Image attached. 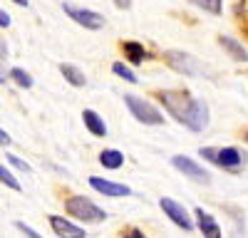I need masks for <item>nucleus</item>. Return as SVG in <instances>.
Wrapping results in <instances>:
<instances>
[{
	"instance_id": "1",
	"label": "nucleus",
	"mask_w": 248,
	"mask_h": 238,
	"mask_svg": "<svg viewBox=\"0 0 248 238\" xmlns=\"http://www.w3.org/2000/svg\"><path fill=\"white\" fill-rule=\"evenodd\" d=\"M159 102L176 122L189 127L191 132H203L209 127V104L191 97L189 92H159Z\"/></svg>"
},
{
	"instance_id": "2",
	"label": "nucleus",
	"mask_w": 248,
	"mask_h": 238,
	"mask_svg": "<svg viewBox=\"0 0 248 238\" xmlns=\"http://www.w3.org/2000/svg\"><path fill=\"white\" fill-rule=\"evenodd\" d=\"M65 208H67L70 216L79 218V221H85V223H99L107 218V211H102L97 204H92L85 196H70L65 201Z\"/></svg>"
},
{
	"instance_id": "3",
	"label": "nucleus",
	"mask_w": 248,
	"mask_h": 238,
	"mask_svg": "<svg viewBox=\"0 0 248 238\" xmlns=\"http://www.w3.org/2000/svg\"><path fill=\"white\" fill-rule=\"evenodd\" d=\"M201 156H206L209 162H214L216 166H221L226 171H238L246 164V154H241L236 147H223V149L201 147Z\"/></svg>"
},
{
	"instance_id": "4",
	"label": "nucleus",
	"mask_w": 248,
	"mask_h": 238,
	"mask_svg": "<svg viewBox=\"0 0 248 238\" xmlns=\"http://www.w3.org/2000/svg\"><path fill=\"white\" fill-rule=\"evenodd\" d=\"M124 104L129 107V112H132V117L137 119V122H141V124H164L161 112L152 102H147V99H141L137 94H124Z\"/></svg>"
},
{
	"instance_id": "5",
	"label": "nucleus",
	"mask_w": 248,
	"mask_h": 238,
	"mask_svg": "<svg viewBox=\"0 0 248 238\" xmlns=\"http://www.w3.org/2000/svg\"><path fill=\"white\" fill-rule=\"evenodd\" d=\"M171 166H174V169H179L184 176H189V178H194V181H199V184H211V174L206 171L203 166H199V164L194 162V159L184 156V154L171 156Z\"/></svg>"
},
{
	"instance_id": "6",
	"label": "nucleus",
	"mask_w": 248,
	"mask_h": 238,
	"mask_svg": "<svg viewBox=\"0 0 248 238\" xmlns=\"http://www.w3.org/2000/svg\"><path fill=\"white\" fill-rule=\"evenodd\" d=\"M62 10H65L77 25H82V28H87V30H99V28H105V17H102L99 13H94V10H87V8H75V5H70V3H65L62 5Z\"/></svg>"
},
{
	"instance_id": "7",
	"label": "nucleus",
	"mask_w": 248,
	"mask_h": 238,
	"mask_svg": "<svg viewBox=\"0 0 248 238\" xmlns=\"http://www.w3.org/2000/svg\"><path fill=\"white\" fill-rule=\"evenodd\" d=\"M167 60H169V65L181 72V74H189V77H196V74H203V65H199L196 60L191 55H186V52H179V50H171L167 52Z\"/></svg>"
},
{
	"instance_id": "8",
	"label": "nucleus",
	"mask_w": 248,
	"mask_h": 238,
	"mask_svg": "<svg viewBox=\"0 0 248 238\" xmlns=\"http://www.w3.org/2000/svg\"><path fill=\"white\" fill-rule=\"evenodd\" d=\"M159 206H161V211L167 213L171 221L179 226V228H184L186 233L189 231H194V223H191V218H189V213H186V208L181 206V204H176L174 198H161L159 201Z\"/></svg>"
},
{
	"instance_id": "9",
	"label": "nucleus",
	"mask_w": 248,
	"mask_h": 238,
	"mask_svg": "<svg viewBox=\"0 0 248 238\" xmlns=\"http://www.w3.org/2000/svg\"><path fill=\"white\" fill-rule=\"evenodd\" d=\"M90 186L105 196H112V198H119V196H129L132 189L124 186V184H114V181H107V178H99V176H92L90 178Z\"/></svg>"
},
{
	"instance_id": "10",
	"label": "nucleus",
	"mask_w": 248,
	"mask_h": 238,
	"mask_svg": "<svg viewBox=\"0 0 248 238\" xmlns=\"http://www.w3.org/2000/svg\"><path fill=\"white\" fill-rule=\"evenodd\" d=\"M50 226H52V231H55L57 236H70V238H82V236H87L85 228H79V226L65 221L62 216H50Z\"/></svg>"
},
{
	"instance_id": "11",
	"label": "nucleus",
	"mask_w": 248,
	"mask_h": 238,
	"mask_svg": "<svg viewBox=\"0 0 248 238\" xmlns=\"http://www.w3.org/2000/svg\"><path fill=\"white\" fill-rule=\"evenodd\" d=\"M196 218H199V228H201L203 236H209V238H218L221 236V226L216 223V218L209 211L196 208Z\"/></svg>"
},
{
	"instance_id": "12",
	"label": "nucleus",
	"mask_w": 248,
	"mask_h": 238,
	"mask_svg": "<svg viewBox=\"0 0 248 238\" xmlns=\"http://www.w3.org/2000/svg\"><path fill=\"white\" fill-rule=\"evenodd\" d=\"M218 45H221L226 52H229V55L236 60V62H246V60H248V52H246V47L238 43V40L229 37V35H221V37H218Z\"/></svg>"
},
{
	"instance_id": "13",
	"label": "nucleus",
	"mask_w": 248,
	"mask_h": 238,
	"mask_svg": "<svg viewBox=\"0 0 248 238\" xmlns=\"http://www.w3.org/2000/svg\"><path fill=\"white\" fill-rule=\"evenodd\" d=\"M82 119H85V127L94 134V136H107V124L94 109H85L82 112Z\"/></svg>"
},
{
	"instance_id": "14",
	"label": "nucleus",
	"mask_w": 248,
	"mask_h": 238,
	"mask_svg": "<svg viewBox=\"0 0 248 238\" xmlns=\"http://www.w3.org/2000/svg\"><path fill=\"white\" fill-rule=\"evenodd\" d=\"M99 164L105 166V169H119L122 164H124V154L119 151V149H105L99 154Z\"/></svg>"
},
{
	"instance_id": "15",
	"label": "nucleus",
	"mask_w": 248,
	"mask_h": 238,
	"mask_svg": "<svg viewBox=\"0 0 248 238\" xmlns=\"http://www.w3.org/2000/svg\"><path fill=\"white\" fill-rule=\"evenodd\" d=\"M60 72H62V77H65L72 87H85V82H87V77L82 74V70H77L75 65H65V62H62Z\"/></svg>"
},
{
	"instance_id": "16",
	"label": "nucleus",
	"mask_w": 248,
	"mask_h": 238,
	"mask_svg": "<svg viewBox=\"0 0 248 238\" xmlns=\"http://www.w3.org/2000/svg\"><path fill=\"white\" fill-rule=\"evenodd\" d=\"M124 55H127V60L132 65H139V62H144V60L149 57V52L144 50L139 43H124Z\"/></svg>"
},
{
	"instance_id": "17",
	"label": "nucleus",
	"mask_w": 248,
	"mask_h": 238,
	"mask_svg": "<svg viewBox=\"0 0 248 238\" xmlns=\"http://www.w3.org/2000/svg\"><path fill=\"white\" fill-rule=\"evenodd\" d=\"M10 77L15 79V85H20V87H25V89L32 87V77H30L23 67H13V70H10Z\"/></svg>"
},
{
	"instance_id": "18",
	"label": "nucleus",
	"mask_w": 248,
	"mask_h": 238,
	"mask_svg": "<svg viewBox=\"0 0 248 238\" xmlns=\"http://www.w3.org/2000/svg\"><path fill=\"white\" fill-rule=\"evenodd\" d=\"M112 72H114V74H119L122 79H127V82H132V85H137V82H139L137 74H134L127 65H124V62H114V65H112Z\"/></svg>"
},
{
	"instance_id": "19",
	"label": "nucleus",
	"mask_w": 248,
	"mask_h": 238,
	"mask_svg": "<svg viewBox=\"0 0 248 238\" xmlns=\"http://www.w3.org/2000/svg\"><path fill=\"white\" fill-rule=\"evenodd\" d=\"M191 5L206 10V13H214V15H221V0H191Z\"/></svg>"
},
{
	"instance_id": "20",
	"label": "nucleus",
	"mask_w": 248,
	"mask_h": 238,
	"mask_svg": "<svg viewBox=\"0 0 248 238\" xmlns=\"http://www.w3.org/2000/svg\"><path fill=\"white\" fill-rule=\"evenodd\" d=\"M0 181H3L5 186H10V189H15V191H20V181H17V178H15L3 164H0Z\"/></svg>"
},
{
	"instance_id": "21",
	"label": "nucleus",
	"mask_w": 248,
	"mask_h": 238,
	"mask_svg": "<svg viewBox=\"0 0 248 238\" xmlns=\"http://www.w3.org/2000/svg\"><path fill=\"white\" fill-rule=\"evenodd\" d=\"M5 156H8V162H10L15 169H20V171H32V169H30V164H28V162H23L20 156H15V154H5Z\"/></svg>"
},
{
	"instance_id": "22",
	"label": "nucleus",
	"mask_w": 248,
	"mask_h": 238,
	"mask_svg": "<svg viewBox=\"0 0 248 238\" xmlns=\"http://www.w3.org/2000/svg\"><path fill=\"white\" fill-rule=\"evenodd\" d=\"M15 228H17V231H23V233H25V236H30V238H37V236H40V233H37L35 228H30V226H25L23 221H15Z\"/></svg>"
},
{
	"instance_id": "23",
	"label": "nucleus",
	"mask_w": 248,
	"mask_h": 238,
	"mask_svg": "<svg viewBox=\"0 0 248 238\" xmlns=\"http://www.w3.org/2000/svg\"><path fill=\"white\" fill-rule=\"evenodd\" d=\"M10 25V15L5 10H0V28H8Z\"/></svg>"
},
{
	"instance_id": "24",
	"label": "nucleus",
	"mask_w": 248,
	"mask_h": 238,
	"mask_svg": "<svg viewBox=\"0 0 248 238\" xmlns=\"http://www.w3.org/2000/svg\"><path fill=\"white\" fill-rule=\"evenodd\" d=\"M10 144V136H8V132L5 129H0V147H8Z\"/></svg>"
},
{
	"instance_id": "25",
	"label": "nucleus",
	"mask_w": 248,
	"mask_h": 238,
	"mask_svg": "<svg viewBox=\"0 0 248 238\" xmlns=\"http://www.w3.org/2000/svg\"><path fill=\"white\" fill-rule=\"evenodd\" d=\"M8 57V45H5V40L0 37V60H5Z\"/></svg>"
},
{
	"instance_id": "26",
	"label": "nucleus",
	"mask_w": 248,
	"mask_h": 238,
	"mask_svg": "<svg viewBox=\"0 0 248 238\" xmlns=\"http://www.w3.org/2000/svg\"><path fill=\"white\" fill-rule=\"evenodd\" d=\"M114 5H117V8H124V10H127V8L132 5V0H114Z\"/></svg>"
},
{
	"instance_id": "27",
	"label": "nucleus",
	"mask_w": 248,
	"mask_h": 238,
	"mask_svg": "<svg viewBox=\"0 0 248 238\" xmlns=\"http://www.w3.org/2000/svg\"><path fill=\"white\" fill-rule=\"evenodd\" d=\"M8 77H10V74H5L3 70H0V85H5V82H8Z\"/></svg>"
},
{
	"instance_id": "28",
	"label": "nucleus",
	"mask_w": 248,
	"mask_h": 238,
	"mask_svg": "<svg viewBox=\"0 0 248 238\" xmlns=\"http://www.w3.org/2000/svg\"><path fill=\"white\" fill-rule=\"evenodd\" d=\"M132 238H144V233H141V231H137V228H134V231H132Z\"/></svg>"
},
{
	"instance_id": "29",
	"label": "nucleus",
	"mask_w": 248,
	"mask_h": 238,
	"mask_svg": "<svg viewBox=\"0 0 248 238\" xmlns=\"http://www.w3.org/2000/svg\"><path fill=\"white\" fill-rule=\"evenodd\" d=\"M13 3H17V5H23V8H25V5H28V0H13Z\"/></svg>"
},
{
	"instance_id": "30",
	"label": "nucleus",
	"mask_w": 248,
	"mask_h": 238,
	"mask_svg": "<svg viewBox=\"0 0 248 238\" xmlns=\"http://www.w3.org/2000/svg\"><path fill=\"white\" fill-rule=\"evenodd\" d=\"M246 139H248V132H246Z\"/></svg>"
}]
</instances>
